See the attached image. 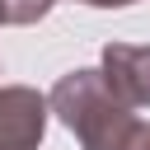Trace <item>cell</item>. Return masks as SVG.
Segmentation results:
<instances>
[{
	"label": "cell",
	"mask_w": 150,
	"mask_h": 150,
	"mask_svg": "<svg viewBox=\"0 0 150 150\" xmlns=\"http://www.w3.org/2000/svg\"><path fill=\"white\" fill-rule=\"evenodd\" d=\"M47 103L33 89H0V150H38Z\"/></svg>",
	"instance_id": "cell-3"
},
{
	"label": "cell",
	"mask_w": 150,
	"mask_h": 150,
	"mask_svg": "<svg viewBox=\"0 0 150 150\" xmlns=\"http://www.w3.org/2000/svg\"><path fill=\"white\" fill-rule=\"evenodd\" d=\"M98 80H103V89H108L122 108H145V103H150V47L112 42V47L103 52Z\"/></svg>",
	"instance_id": "cell-2"
},
{
	"label": "cell",
	"mask_w": 150,
	"mask_h": 150,
	"mask_svg": "<svg viewBox=\"0 0 150 150\" xmlns=\"http://www.w3.org/2000/svg\"><path fill=\"white\" fill-rule=\"evenodd\" d=\"M52 0H0V23H33L47 14Z\"/></svg>",
	"instance_id": "cell-4"
},
{
	"label": "cell",
	"mask_w": 150,
	"mask_h": 150,
	"mask_svg": "<svg viewBox=\"0 0 150 150\" xmlns=\"http://www.w3.org/2000/svg\"><path fill=\"white\" fill-rule=\"evenodd\" d=\"M52 108L84 150H150V122L122 108L103 89L98 70H70L52 89Z\"/></svg>",
	"instance_id": "cell-1"
},
{
	"label": "cell",
	"mask_w": 150,
	"mask_h": 150,
	"mask_svg": "<svg viewBox=\"0 0 150 150\" xmlns=\"http://www.w3.org/2000/svg\"><path fill=\"white\" fill-rule=\"evenodd\" d=\"M84 5H127V0H84Z\"/></svg>",
	"instance_id": "cell-5"
}]
</instances>
